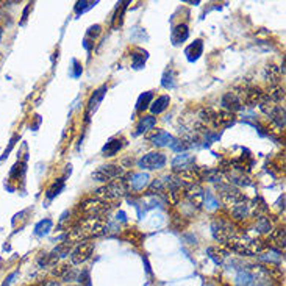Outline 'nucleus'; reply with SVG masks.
Here are the masks:
<instances>
[{
  "label": "nucleus",
  "instance_id": "obj_36",
  "mask_svg": "<svg viewBox=\"0 0 286 286\" xmlns=\"http://www.w3.org/2000/svg\"><path fill=\"white\" fill-rule=\"evenodd\" d=\"M52 225H53V222L50 221V219H42V221H39L38 224H36V227H34V233L36 235H45V233H49L50 230H52Z\"/></svg>",
  "mask_w": 286,
  "mask_h": 286
},
{
  "label": "nucleus",
  "instance_id": "obj_15",
  "mask_svg": "<svg viewBox=\"0 0 286 286\" xmlns=\"http://www.w3.org/2000/svg\"><path fill=\"white\" fill-rule=\"evenodd\" d=\"M200 175V180L211 182V183H222L225 180V175L219 168H208V169H199L197 171Z\"/></svg>",
  "mask_w": 286,
  "mask_h": 286
},
{
  "label": "nucleus",
  "instance_id": "obj_27",
  "mask_svg": "<svg viewBox=\"0 0 286 286\" xmlns=\"http://www.w3.org/2000/svg\"><path fill=\"white\" fill-rule=\"evenodd\" d=\"M208 255H210L211 260L216 261L218 265H221L229 258V250L225 247H219V246L218 247H210L208 249Z\"/></svg>",
  "mask_w": 286,
  "mask_h": 286
},
{
  "label": "nucleus",
  "instance_id": "obj_17",
  "mask_svg": "<svg viewBox=\"0 0 286 286\" xmlns=\"http://www.w3.org/2000/svg\"><path fill=\"white\" fill-rule=\"evenodd\" d=\"M188 38H189V28H188L186 23H178V25L174 27L172 34H171V41L174 45L183 44Z\"/></svg>",
  "mask_w": 286,
  "mask_h": 286
},
{
  "label": "nucleus",
  "instance_id": "obj_2",
  "mask_svg": "<svg viewBox=\"0 0 286 286\" xmlns=\"http://www.w3.org/2000/svg\"><path fill=\"white\" fill-rule=\"evenodd\" d=\"M269 247V244L263 240H254V238H249L246 235H240L238 233L236 236H233L232 240L225 244V249L232 250V252H236L240 255L244 257H254L258 255L261 252Z\"/></svg>",
  "mask_w": 286,
  "mask_h": 286
},
{
  "label": "nucleus",
  "instance_id": "obj_7",
  "mask_svg": "<svg viewBox=\"0 0 286 286\" xmlns=\"http://www.w3.org/2000/svg\"><path fill=\"white\" fill-rule=\"evenodd\" d=\"M125 174L122 166H116V164H105L100 166L97 171L92 172V180L94 182H105V183H110L113 180H117V178H122Z\"/></svg>",
  "mask_w": 286,
  "mask_h": 286
},
{
  "label": "nucleus",
  "instance_id": "obj_23",
  "mask_svg": "<svg viewBox=\"0 0 286 286\" xmlns=\"http://www.w3.org/2000/svg\"><path fill=\"white\" fill-rule=\"evenodd\" d=\"M169 103H171V97H169V95H160V97L155 99V100L152 102V105H150L152 114H153V116H155V114H161L163 111L168 110Z\"/></svg>",
  "mask_w": 286,
  "mask_h": 286
},
{
  "label": "nucleus",
  "instance_id": "obj_12",
  "mask_svg": "<svg viewBox=\"0 0 286 286\" xmlns=\"http://www.w3.org/2000/svg\"><path fill=\"white\" fill-rule=\"evenodd\" d=\"M172 168L177 174L185 172V171H193V169H196V160L193 155L182 153V155H178V157H175V160L172 161Z\"/></svg>",
  "mask_w": 286,
  "mask_h": 286
},
{
  "label": "nucleus",
  "instance_id": "obj_28",
  "mask_svg": "<svg viewBox=\"0 0 286 286\" xmlns=\"http://www.w3.org/2000/svg\"><path fill=\"white\" fill-rule=\"evenodd\" d=\"M122 141L121 139H110L106 144L103 146L102 149V153H103V157H114V155L122 149Z\"/></svg>",
  "mask_w": 286,
  "mask_h": 286
},
{
  "label": "nucleus",
  "instance_id": "obj_30",
  "mask_svg": "<svg viewBox=\"0 0 286 286\" xmlns=\"http://www.w3.org/2000/svg\"><path fill=\"white\" fill-rule=\"evenodd\" d=\"M152 100H153V94H152V92L141 94L139 99H138V102H136V110H138V111H146L147 108H150Z\"/></svg>",
  "mask_w": 286,
  "mask_h": 286
},
{
  "label": "nucleus",
  "instance_id": "obj_38",
  "mask_svg": "<svg viewBox=\"0 0 286 286\" xmlns=\"http://www.w3.org/2000/svg\"><path fill=\"white\" fill-rule=\"evenodd\" d=\"M95 5H97V2H77V5H75V13L77 14H83L85 11H88V9H91V8H94Z\"/></svg>",
  "mask_w": 286,
  "mask_h": 286
},
{
  "label": "nucleus",
  "instance_id": "obj_20",
  "mask_svg": "<svg viewBox=\"0 0 286 286\" xmlns=\"http://www.w3.org/2000/svg\"><path fill=\"white\" fill-rule=\"evenodd\" d=\"M202 53H204V42H202L200 39H196L193 44L188 45L186 50H185V55L188 58V61H191V63L197 61Z\"/></svg>",
  "mask_w": 286,
  "mask_h": 286
},
{
  "label": "nucleus",
  "instance_id": "obj_35",
  "mask_svg": "<svg viewBox=\"0 0 286 286\" xmlns=\"http://www.w3.org/2000/svg\"><path fill=\"white\" fill-rule=\"evenodd\" d=\"M63 188H64V178H58V180L49 189H47V197H49V199L56 197L63 191Z\"/></svg>",
  "mask_w": 286,
  "mask_h": 286
},
{
  "label": "nucleus",
  "instance_id": "obj_22",
  "mask_svg": "<svg viewBox=\"0 0 286 286\" xmlns=\"http://www.w3.org/2000/svg\"><path fill=\"white\" fill-rule=\"evenodd\" d=\"M283 75L280 74V69L277 66H274V64H268L265 67V80L269 83V86L272 85H279V83H282V78Z\"/></svg>",
  "mask_w": 286,
  "mask_h": 286
},
{
  "label": "nucleus",
  "instance_id": "obj_18",
  "mask_svg": "<svg viewBox=\"0 0 286 286\" xmlns=\"http://www.w3.org/2000/svg\"><path fill=\"white\" fill-rule=\"evenodd\" d=\"M106 89H108V88H106V85H103V86H100L99 89L94 91V94L91 95V99H89V102H88V113H86V117H89V114H92L95 110L99 108L100 102H102L103 97H105Z\"/></svg>",
  "mask_w": 286,
  "mask_h": 286
},
{
  "label": "nucleus",
  "instance_id": "obj_40",
  "mask_svg": "<svg viewBox=\"0 0 286 286\" xmlns=\"http://www.w3.org/2000/svg\"><path fill=\"white\" fill-rule=\"evenodd\" d=\"M17 138H19V136L16 135V136H13V139H11V141H9V146H8V149H6V150L3 152V157H2V160H5V158L8 157V153L11 152V149H13V147H14V144H16V141H17Z\"/></svg>",
  "mask_w": 286,
  "mask_h": 286
},
{
  "label": "nucleus",
  "instance_id": "obj_29",
  "mask_svg": "<svg viewBox=\"0 0 286 286\" xmlns=\"http://www.w3.org/2000/svg\"><path fill=\"white\" fill-rule=\"evenodd\" d=\"M147 52L142 50V49H136L133 53H132V67L133 69H142L146 64V59H147Z\"/></svg>",
  "mask_w": 286,
  "mask_h": 286
},
{
  "label": "nucleus",
  "instance_id": "obj_42",
  "mask_svg": "<svg viewBox=\"0 0 286 286\" xmlns=\"http://www.w3.org/2000/svg\"><path fill=\"white\" fill-rule=\"evenodd\" d=\"M0 39H2V28H0Z\"/></svg>",
  "mask_w": 286,
  "mask_h": 286
},
{
  "label": "nucleus",
  "instance_id": "obj_31",
  "mask_svg": "<svg viewBox=\"0 0 286 286\" xmlns=\"http://www.w3.org/2000/svg\"><path fill=\"white\" fill-rule=\"evenodd\" d=\"M161 85H163V88H166V89L175 88V72H174V69L169 67V69L164 70L163 78H161Z\"/></svg>",
  "mask_w": 286,
  "mask_h": 286
},
{
  "label": "nucleus",
  "instance_id": "obj_8",
  "mask_svg": "<svg viewBox=\"0 0 286 286\" xmlns=\"http://www.w3.org/2000/svg\"><path fill=\"white\" fill-rule=\"evenodd\" d=\"M221 105L225 111H230V113H236L243 110V94H241V86H236L235 89L229 91L227 94L224 95L222 100H221Z\"/></svg>",
  "mask_w": 286,
  "mask_h": 286
},
{
  "label": "nucleus",
  "instance_id": "obj_33",
  "mask_svg": "<svg viewBox=\"0 0 286 286\" xmlns=\"http://www.w3.org/2000/svg\"><path fill=\"white\" fill-rule=\"evenodd\" d=\"M255 229L258 233H271L272 232V224L268 216H258L257 218V225Z\"/></svg>",
  "mask_w": 286,
  "mask_h": 286
},
{
  "label": "nucleus",
  "instance_id": "obj_41",
  "mask_svg": "<svg viewBox=\"0 0 286 286\" xmlns=\"http://www.w3.org/2000/svg\"><path fill=\"white\" fill-rule=\"evenodd\" d=\"M31 5H33V3H28V5L25 6V9H23V14H22V23L27 20V16H28V11H30Z\"/></svg>",
  "mask_w": 286,
  "mask_h": 286
},
{
  "label": "nucleus",
  "instance_id": "obj_6",
  "mask_svg": "<svg viewBox=\"0 0 286 286\" xmlns=\"http://www.w3.org/2000/svg\"><path fill=\"white\" fill-rule=\"evenodd\" d=\"M80 211L85 213L86 216H102L105 218V214H108L111 210V204H106V202H102L95 197H89L85 199L83 202H80L78 205Z\"/></svg>",
  "mask_w": 286,
  "mask_h": 286
},
{
  "label": "nucleus",
  "instance_id": "obj_24",
  "mask_svg": "<svg viewBox=\"0 0 286 286\" xmlns=\"http://www.w3.org/2000/svg\"><path fill=\"white\" fill-rule=\"evenodd\" d=\"M269 238H271V244L276 247L279 252H283L285 250V227H279L276 230H272Z\"/></svg>",
  "mask_w": 286,
  "mask_h": 286
},
{
  "label": "nucleus",
  "instance_id": "obj_1",
  "mask_svg": "<svg viewBox=\"0 0 286 286\" xmlns=\"http://www.w3.org/2000/svg\"><path fill=\"white\" fill-rule=\"evenodd\" d=\"M106 227H108V221L102 216H86L83 218L74 229H70L66 236V243L75 244V243H83L88 241L89 238L100 236L106 233Z\"/></svg>",
  "mask_w": 286,
  "mask_h": 286
},
{
  "label": "nucleus",
  "instance_id": "obj_10",
  "mask_svg": "<svg viewBox=\"0 0 286 286\" xmlns=\"http://www.w3.org/2000/svg\"><path fill=\"white\" fill-rule=\"evenodd\" d=\"M92 252H94V243L83 241L72 250V254H70V261H72V265H81L91 258Z\"/></svg>",
  "mask_w": 286,
  "mask_h": 286
},
{
  "label": "nucleus",
  "instance_id": "obj_37",
  "mask_svg": "<svg viewBox=\"0 0 286 286\" xmlns=\"http://www.w3.org/2000/svg\"><path fill=\"white\" fill-rule=\"evenodd\" d=\"M172 150H175V152H185V150H188L189 149V144H188V141H183V139H175L174 138V141H172V144L169 146Z\"/></svg>",
  "mask_w": 286,
  "mask_h": 286
},
{
  "label": "nucleus",
  "instance_id": "obj_34",
  "mask_svg": "<svg viewBox=\"0 0 286 286\" xmlns=\"http://www.w3.org/2000/svg\"><path fill=\"white\" fill-rule=\"evenodd\" d=\"M204 207L207 210H218L219 208V200L216 199L211 191H205L204 193Z\"/></svg>",
  "mask_w": 286,
  "mask_h": 286
},
{
  "label": "nucleus",
  "instance_id": "obj_19",
  "mask_svg": "<svg viewBox=\"0 0 286 286\" xmlns=\"http://www.w3.org/2000/svg\"><path fill=\"white\" fill-rule=\"evenodd\" d=\"M268 95V99L272 100L274 103H283L285 102V97H286V94H285V85H282V83H279V85H272L268 88V91L265 92Z\"/></svg>",
  "mask_w": 286,
  "mask_h": 286
},
{
  "label": "nucleus",
  "instance_id": "obj_5",
  "mask_svg": "<svg viewBox=\"0 0 286 286\" xmlns=\"http://www.w3.org/2000/svg\"><path fill=\"white\" fill-rule=\"evenodd\" d=\"M211 233L214 236V240H216L218 243L221 244H227L233 236L238 235L236 229H235V225L227 221V219H216V221H213L211 224Z\"/></svg>",
  "mask_w": 286,
  "mask_h": 286
},
{
  "label": "nucleus",
  "instance_id": "obj_21",
  "mask_svg": "<svg viewBox=\"0 0 286 286\" xmlns=\"http://www.w3.org/2000/svg\"><path fill=\"white\" fill-rule=\"evenodd\" d=\"M268 117L271 119V122L276 125L279 130H285L286 119H285V106L283 105H277L276 110H274Z\"/></svg>",
  "mask_w": 286,
  "mask_h": 286
},
{
  "label": "nucleus",
  "instance_id": "obj_4",
  "mask_svg": "<svg viewBox=\"0 0 286 286\" xmlns=\"http://www.w3.org/2000/svg\"><path fill=\"white\" fill-rule=\"evenodd\" d=\"M216 191H218V196H219L222 204L230 207V208L247 202V197L244 196V193H241V191L232 183L222 182V183L216 185Z\"/></svg>",
  "mask_w": 286,
  "mask_h": 286
},
{
  "label": "nucleus",
  "instance_id": "obj_9",
  "mask_svg": "<svg viewBox=\"0 0 286 286\" xmlns=\"http://www.w3.org/2000/svg\"><path fill=\"white\" fill-rule=\"evenodd\" d=\"M164 164H166V155L161 152H150L138 161L139 168L146 169V171L161 169V168H164Z\"/></svg>",
  "mask_w": 286,
  "mask_h": 286
},
{
  "label": "nucleus",
  "instance_id": "obj_25",
  "mask_svg": "<svg viewBox=\"0 0 286 286\" xmlns=\"http://www.w3.org/2000/svg\"><path fill=\"white\" fill-rule=\"evenodd\" d=\"M155 125H157V117H153V116H144V117H142L141 121H139V124L136 125L135 136L150 132L152 128H155Z\"/></svg>",
  "mask_w": 286,
  "mask_h": 286
},
{
  "label": "nucleus",
  "instance_id": "obj_39",
  "mask_svg": "<svg viewBox=\"0 0 286 286\" xmlns=\"http://www.w3.org/2000/svg\"><path fill=\"white\" fill-rule=\"evenodd\" d=\"M100 33H102V27H100V25H92V27H89V30H88V33H86V39H88V38L95 39Z\"/></svg>",
  "mask_w": 286,
  "mask_h": 286
},
{
  "label": "nucleus",
  "instance_id": "obj_11",
  "mask_svg": "<svg viewBox=\"0 0 286 286\" xmlns=\"http://www.w3.org/2000/svg\"><path fill=\"white\" fill-rule=\"evenodd\" d=\"M241 94H243V103L247 106L258 105L260 99L263 97V91L255 85H241Z\"/></svg>",
  "mask_w": 286,
  "mask_h": 286
},
{
  "label": "nucleus",
  "instance_id": "obj_3",
  "mask_svg": "<svg viewBox=\"0 0 286 286\" xmlns=\"http://www.w3.org/2000/svg\"><path fill=\"white\" fill-rule=\"evenodd\" d=\"M127 185L124 180L117 178V180H113L110 183H106L105 186L99 188L94 191V197L99 199L102 202H106V204H111V202H116L119 199H122L127 194Z\"/></svg>",
  "mask_w": 286,
  "mask_h": 286
},
{
  "label": "nucleus",
  "instance_id": "obj_13",
  "mask_svg": "<svg viewBox=\"0 0 286 286\" xmlns=\"http://www.w3.org/2000/svg\"><path fill=\"white\" fill-rule=\"evenodd\" d=\"M124 182L127 185V189H132L135 193H139V191H142L149 185V175L144 172L132 174V175H128V180H124Z\"/></svg>",
  "mask_w": 286,
  "mask_h": 286
},
{
  "label": "nucleus",
  "instance_id": "obj_32",
  "mask_svg": "<svg viewBox=\"0 0 286 286\" xmlns=\"http://www.w3.org/2000/svg\"><path fill=\"white\" fill-rule=\"evenodd\" d=\"M168 191V186H166V180L164 178H157V180H153V183L149 186V194L150 196H155V194H163Z\"/></svg>",
  "mask_w": 286,
  "mask_h": 286
},
{
  "label": "nucleus",
  "instance_id": "obj_14",
  "mask_svg": "<svg viewBox=\"0 0 286 286\" xmlns=\"http://www.w3.org/2000/svg\"><path fill=\"white\" fill-rule=\"evenodd\" d=\"M233 122H235V114L230 113V111L222 110V111H214L211 125L216 127V128H227V127H230Z\"/></svg>",
  "mask_w": 286,
  "mask_h": 286
},
{
  "label": "nucleus",
  "instance_id": "obj_16",
  "mask_svg": "<svg viewBox=\"0 0 286 286\" xmlns=\"http://www.w3.org/2000/svg\"><path fill=\"white\" fill-rule=\"evenodd\" d=\"M149 141L157 147H164V146L172 144L174 136L169 135L168 132H164V130H155V132L149 136Z\"/></svg>",
  "mask_w": 286,
  "mask_h": 286
},
{
  "label": "nucleus",
  "instance_id": "obj_26",
  "mask_svg": "<svg viewBox=\"0 0 286 286\" xmlns=\"http://www.w3.org/2000/svg\"><path fill=\"white\" fill-rule=\"evenodd\" d=\"M250 216V208H249V204L244 202V204H240L232 208V218L235 221H246L247 218Z\"/></svg>",
  "mask_w": 286,
  "mask_h": 286
}]
</instances>
